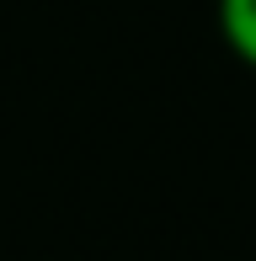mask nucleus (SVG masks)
I'll return each instance as SVG.
<instances>
[{"label":"nucleus","instance_id":"nucleus-1","mask_svg":"<svg viewBox=\"0 0 256 261\" xmlns=\"http://www.w3.org/2000/svg\"><path fill=\"white\" fill-rule=\"evenodd\" d=\"M219 32L229 54L256 69V0H219Z\"/></svg>","mask_w":256,"mask_h":261}]
</instances>
